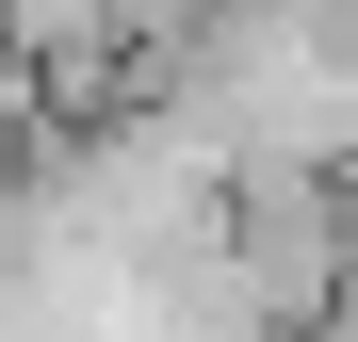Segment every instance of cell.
I'll use <instances>...</instances> for the list:
<instances>
[{"mask_svg": "<svg viewBox=\"0 0 358 342\" xmlns=\"http://www.w3.org/2000/svg\"><path fill=\"white\" fill-rule=\"evenodd\" d=\"M212 0H114V33H196Z\"/></svg>", "mask_w": 358, "mask_h": 342, "instance_id": "obj_1", "label": "cell"}]
</instances>
